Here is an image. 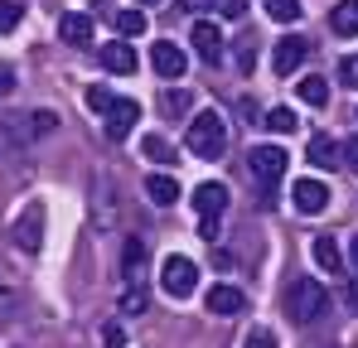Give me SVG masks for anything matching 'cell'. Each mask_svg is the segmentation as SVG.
<instances>
[{
    "mask_svg": "<svg viewBox=\"0 0 358 348\" xmlns=\"http://www.w3.org/2000/svg\"><path fill=\"white\" fill-rule=\"evenodd\" d=\"M242 310H247V295H242L238 286H228V281H223V286L208 290V314H223V319H233V314H242Z\"/></svg>",
    "mask_w": 358,
    "mask_h": 348,
    "instance_id": "cell-12",
    "label": "cell"
},
{
    "mask_svg": "<svg viewBox=\"0 0 358 348\" xmlns=\"http://www.w3.org/2000/svg\"><path fill=\"white\" fill-rule=\"evenodd\" d=\"M20 15H24V10H20L15 0H0V34H10V29L20 24Z\"/></svg>",
    "mask_w": 358,
    "mask_h": 348,
    "instance_id": "cell-26",
    "label": "cell"
},
{
    "mask_svg": "<svg viewBox=\"0 0 358 348\" xmlns=\"http://www.w3.org/2000/svg\"><path fill=\"white\" fill-rule=\"evenodd\" d=\"M141 155L155 160V165H170V160H175V145H170L165 136H145V140H141Z\"/></svg>",
    "mask_w": 358,
    "mask_h": 348,
    "instance_id": "cell-22",
    "label": "cell"
},
{
    "mask_svg": "<svg viewBox=\"0 0 358 348\" xmlns=\"http://www.w3.org/2000/svg\"><path fill=\"white\" fill-rule=\"evenodd\" d=\"M339 78L344 87H358V58H339Z\"/></svg>",
    "mask_w": 358,
    "mask_h": 348,
    "instance_id": "cell-34",
    "label": "cell"
},
{
    "mask_svg": "<svg viewBox=\"0 0 358 348\" xmlns=\"http://www.w3.org/2000/svg\"><path fill=\"white\" fill-rule=\"evenodd\" d=\"M121 266H126L131 281H141V271H145V242H141V237H126V247H121Z\"/></svg>",
    "mask_w": 358,
    "mask_h": 348,
    "instance_id": "cell-20",
    "label": "cell"
},
{
    "mask_svg": "<svg viewBox=\"0 0 358 348\" xmlns=\"http://www.w3.org/2000/svg\"><path fill=\"white\" fill-rule=\"evenodd\" d=\"M87 107H92V112H107V107H112V92H107V87H87Z\"/></svg>",
    "mask_w": 358,
    "mask_h": 348,
    "instance_id": "cell-32",
    "label": "cell"
},
{
    "mask_svg": "<svg viewBox=\"0 0 358 348\" xmlns=\"http://www.w3.org/2000/svg\"><path fill=\"white\" fill-rule=\"evenodd\" d=\"M189 44H194V54L203 58V63H223V34H218L213 20H199L194 34H189Z\"/></svg>",
    "mask_w": 358,
    "mask_h": 348,
    "instance_id": "cell-9",
    "label": "cell"
},
{
    "mask_svg": "<svg viewBox=\"0 0 358 348\" xmlns=\"http://www.w3.org/2000/svg\"><path fill=\"white\" fill-rule=\"evenodd\" d=\"M59 34H63V44L87 49V44H92V15H63V20H59Z\"/></svg>",
    "mask_w": 358,
    "mask_h": 348,
    "instance_id": "cell-14",
    "label": "cell"
},
{
    "mask_svg": "<svg viewBox=\"0 0 358 348\" xmlns=\"http://www.w3.org/2000/svg\"><path fill=\"white\" fill-rule=\"evenodd\" d=\"M59 131V112H24V116H5V140L15 145H29L39 136Z\"/></svg>",
    "mask_w": 358,
    "mask_h": 348,
    "instance_id": "cell-4",
    "label": "cell"
},
{
    "mask_svg": "<svg viewBox=\"0 0 358 348\" xmlns=\"http://www.w3.org/2000/svg\"><path fill=\"white\" fill-rule=\"evenodd\" d=\"M10 92H15V68H10V63H0V102H5Z\"/></svg>",
    "mask_w": 358,
    "mask_h": 348,
    "instance_id": "cell-35",
    "label": "cell"
},
{
    "mask_svg": "<svg viewBox=\"0 0 358 348\" xmlns=\"http://www.w3.org/2000/svg\"><path fill=\"white\" fill-rule=\"evenodd\" d=\"M199 237H203V242H218V218H203V223H199Z\"/></svg>",
    "mask_w": 358,
    "mask_h": 348,
    "instance_id": "cell-37",
    "label": "cell"
},
{
    "mask_svg": "<svg viewBox=\"0 0 358 348\" xmlns=\"http://www.w3.org/2000/svg\"><path fill=\"white\" fill-rule=\"evenodd\" d=\"M242 348H281V344H276V334H271V329H252Z\"/></svg>",
    "mask_w": 358,
    "mask_h": 348,
    "instance_id": "cell-31",
    "label": "cell"
},
{
    "mask_svg": "<svg viewBox=\"0 0 358 348\" xmlns=\"http://www.w3.org/2000/svg\"><path fill=\"white\" fill-rule=\"evenodd\" d=\"M102 339H107V348H121V344H126V334H121V324H107V329H102Z\"/></svg>",
    "mask_w": 358,
    "mask_h": 348,
    "instance_id": "cell-36",
    "label": "cell"
},
{
    "mask_svg": "<svg viewBox=\"0 0 358 348\" xmlns=\"http://www.w3.org/2000/svg\"><path fill=\"white\" fill-rule=\"evenodd\" d=\"M286 165H291V155H286L281 145H257V150L247 155V170L257 174V184H266V198H262V203H271V184L286 174Z\"/></svg>",
    "mask_w": 358,
    "mask_h": 348,
    "instance_id": "cell-5",
    "label": "cell"
},
{
    "mask_svg": "<svg viewBox=\"0 0 358 348\" xmlns=\"http://www.w3.org/2000/svg\"><path fill=\"white\" fill-rule=\"evenodd\" d=\"M141 310H145V290H126V295H121V314H141Z\"/></svg>",
    "mask_w": 358,
    "mask_h": 348,
    "instance_id": "cell-29",
    "label": "cell"
},
{
    "mask_svg": "<svg viewBox=\"0 0 358 348\" xmlns=\"http://www.w3.org/2000/svg\"><path fill=\"white\" fill-rule=\"evenodd\" d=\"M160 290H165L170 300H189V295L199 290V266H194L189 256H165V266H160Z\"/></svg>",
    "mask_w": 358,
    "mask_h": 348,
    "instance_id": "cell-3",
    "label": "cell"
},
{
    "mask_svg": "<svg viewBox=\"0 0 358 348\" xmlns=\"http://www.w3.org/2000/svg\"><path fill=\"white\" fill-rule=\"evenodd\" d=\"M324 310H329V295L320 281H310V276H300L286 286V314L296 319V324H315V319H324Z\"/></svg>",
    "mask_w": 358,
    "mask_h": 348,
    "instance_id": "cell-2",
    "label": "cell"
},
{
    "mask_svg": "<svg viewBox=\"0 0 358 348\" xmlns=\"http://www.w3.org/2000/svg\"><path fill=\"white\" fill-rule=\"evenodd\" d=\"M266 15L276 24H296L300 20V0H266Z\"/></svg>",
    "mask_w": 358,
    "mask_h": 348,
    "instance_id": "cell-25",
    "label": "cell"
},
{
    "mask_svg": "<svg viewBox=\"0 0 358 348\" xmlns=\"http://www.w3.org/2000/svg\"><path fill=\"white\" fill-rule=\"evenodd\" d=\"M213 10H218L223 20H242V15H247V0H213Z\"/></svg>",
    "mask_w": 358,
    "mask_h": 348,
    "instance_id": "cell-30",
    "label": "cell"
},
{
    "mask_svg": "<svg viewBox=\"0 0 358 348\" xmlns=\"http://www.w3.org/2000/svg\"><path fill=\"white\" fill-rule=\"evenodd\" d=\"M291 203H296L300 218H315V213H324V208H329V189H324L320 179H296Z\"/></svg>",
    "mask_w": 358,
    "mask_h": 348,
    "instance_id": "cell-7",
    "label": "cell"
},
{
    "mask_svg": "<svg viewBox=\"0 0 358 348\" xmlns=\"http://www.w3.org/2000/svg\"><path fill=\"white\" fill-rule=\"evenodd\" d=\"M136 5H155V0H136Z\"/></svg>",
    "mask_w": 358,
    "mask_h": 348,
    "instance_id": "cell-40",
    "label": "cell"
},
{
    "mask_svg": "<svg viewBox=\"0 0 358 348\" xmlns=\"http://www.w3.org/2000/svg\"><path fill=\"white\" fill-rule=\"evenodd\" d=\"M329 29L344 34V39H354L358 34V0H339V5L329 10Z\"/></svg>",
    "mask_w": 358,
    "mask_h": 348,
    "instance_id": "cell-17",
    "label": "cell"
},
{
    "mask_svg": "<svg viewBox=\"0 0 358 348\" xmlns=\"http://www.w3.org/2000/svg\"><path fill=\"white\" fill-rule=\"evenodd\" d=\"M15 247H20V252H39V247H44V203H29V208L15 218Z\"/></svg>",
    "mask_w": 358,
    "mask_h": 348,
    "instance_id": "cell-6",
    "label": "cell"
},
{
    "mask_svg": "<svg viewBox=\"0 0 358 348\" xmlns=\"http://www.w3.org/2000/svg\"><path fill=\"white\" fill-rule=\"evenodd\" d=\"M252 63H257V39L247 34V39H238V68H242V73H252Z\"/></svg>",
    "mask_w": 358,
    "mask_h": 348,
    "instance_id": "cell-28",
    "label": "cell"
},
{
    "mask_svg": "<svg viewBox=\"0 0 358 348\" xmlns=\"http://www.w3.org/2000/svg\"><path fill=\"white\" fill-rule=\"evenodd\" d=\"M315 261L324 271H344V256H339V242L334 237H315Z\"/></svg>",
    "mask_w": 358,
    "mask_h": 348,
    "instance_id": "cell-21",
    "label": "cell"
},
{
    "mask_svg": "<svg viewBox=\"0 0 358 348\" xmlns=\"http://www.w3.org/2000/svg\"><path fill=\"white\" fill-rule=\"evenodd\" d=\"M194 208H199V218H218V213L228 208V189H223L218 179L199 184V189H194Z\"/></svg>",
    "mask_w": 358,
    "mask_h": 348,
    "instance_id": "cell-13",
    "label": "cell"
},
{
    "mask_svg": "<svg viewBox=\"0 0 358 348\" xmlns=\"http://www.w3.org/2000/svg\"><path fill=\"white\" fill-rule=\"evenodd\" d=\"M305 160H310L315 170H334V165H339V145H334L329 136H310V145H305Z\"/></svg>",
    "mask_w": 358,
    "mask_h": 348,
    "instance_id": "cell-15",
    "label": "cell"
},
{
    "mask_svg": "<svg viewBox=\"0 0 358 348\" xmlns=\"http://www.w3.org/2000/svg\"><path fill=\"white\" fill-rule=\"evenodd\" d=\"M262 126H266V131H276V136H291L300 121H296V112H291V107H271V112L262 116Z\"/></svg>",
    "mask_w": 358,
    "mask_h": 348,
    "instance_id": "cell-23",
    "label": "cell"
},
{
    "mask_svg": "<svg viewBox=\"0 0 358 348\" xmlns=\"http://www.w3.org/2000/svg\"><path fill=\"white\" fill-rule=\"evenodd\" d=\"M179 10H184V15H194V10H203V0H179Z\"/></svg>",
    "mask_w": 358,
    "mask_h": 348,
    "instance_id": "cell-38",
    "label": "cell"
},
{
    "mask_svg": "<svg viewBox=\"0 0 358 348\" xmlns=\"http://www.w3.org/2000/svg\"><path fill=\"white\" fill-rule=\"evenodd\" d=\"M150 68H155L160 78H184L189 58H184V49H179V44L160 39V44H150Z\"/></svg>",
    "mask_w": 358,
    "mask_h": 348,
    "instance_id": "cell-11",
    "label": "cell"
},
{
    "mask_svg": "<svg viewBox=\"0 0 358 348\" xmlns=\"http://www.w3.org/2000/svg\"><path fill=\"white\" fill-rule=\"evenodd\" d=\"M102 121H107V136H112V140H126L131 126L141 121V107H136L131 97H112V107L102 112Z\"/></svg>",
    "mask_w": 358,
    "mask_h": 348,
    "instance_id": "cell-8",
    "label": "cell"
},
{
    "mask_svg": "<svg viewBox=\"0 0 358 348\" xmlns=\"http://www.w3.org/2000/svg\"><path fill=\"white\" fill-rule=\"evenodd\" d=\"M184 145H189L194 160H218L223 145H228V121L218 112H199L189 121V131H184Z\"/></svg>",
    "mask_w": 358,
    "mask_h": 348,
    "instance_id": "cell-1",
    "label": "cell"
},
{
    "mask_svg": "<svg viewBox=\"0 0 358 348\" xmlns=\"http://www.w3.org/2000/svg\"><path fill=\"white\" fill-rule=\"evenodd\" d=\"M160 107H165V116H184L189 112V92H165Z\"/></svg>",
    "mask_w": 358,
    "mask_h": 348,
    "instance_id": "cell-27",
    "label": "cell"
},
{
    "mask_svg": "<svg viewBox=\"0 0 358 348\" xmlns=\"http://www.w3.org/2000/svg\"><path fill=\"white\" fill-rule=\"evenodd\" d=\"M296 92H300L305 107H324V102H329V82H324L320 73H305V78L296 82Z\"/></svg>",
    "mask_w": 358,
    "mask_h": 348,
    "instance_id": "cell-19",
    "label": "cell"
},
{
    "mask_svg": "<svg viewBox=\"0 0 358 348\" xmlns=\"http://www.w3.org/2000/svg\"><path fill=\"white\" fill-rule=\"evenodd\" d=\"M349 261H354V266H358V237H354V242H349Z\"/></svg>",
    "mask_w": 358,
    "mask_h": 348,
    "instance_id": "cell-39",
    "label": "cell"
},
{
    "mask_svg": "<svg viewBox=\"0 0 358 348\" xmlns=\"http://www.w3.org/2000/svg\"><path fill=\"white\" fill-rule=\"evenodd\" d=\"M145 194H150L160 208H170V203H179V179L175 174H150V179H145Z\"/></svg>",
    "mask_w": 358,
    "mask_h": 348,
    "instance_id": "cell-18",
    "label": "cell"
},
{
    "mask_svg": "<svg viewBox=\"0 0 358 348\" xmlns=\"http://www.w3.org/2000/svg\"><path fill=\"white\" fill-rule=\"evenodd\" d=\"M117 34H121V39L145 34V15H141V10H121V15H117Z\"/></svg>",
    "mask_w": 358,
    "mask_h": 348,
    "instance_id": "cell-24",
    "label": "cell"
},
{
    "mask_svg": "<svg viewBox=\"0 0 358 348\" xmlns=\"http://www.w3.org/2000/svg\"><path fill=\"white\" fill-rule=\"evenodd\" d=\"M339 165H349V170L358 174V136H349V140H344V150H339Z\"/></svg>",
    "mask_w": 358,
    "mask_h": 348,
    "instance_id": "cell-33",
    "label": "cell"
},
{
    "mask_svg": "<svg viewBox=\"0 0 358 348\" xmlns=\"http://www.w3.org/2000/svg\"><path fill=\"white\" fill-rule=\"evenodd\" d=\"M102 68L107 73H136V49L131 44H102Z\"/></svg>",
    "mask_w": 358,
    "mask_h": 348,
    "instance_id": "cell-16",
    "label": "cell"
},
{
    "mask_svg": "<svg viewBox=\"0 0 358 348\" xmlns=\"http://www.w3.org/2000/svg\"><path fill=\"white\" fill-rule=\"evenodd\" d=\"M305 54H310V44L296 39V34H286V39H276V49H271V68H276L281 78H291L300 63H305Z\"/></svg>",
    "mask_w": 358,
    "mask_h": 348,
    "instance_id": "cell-10",
    "label": "cell"
}]
</instances>
